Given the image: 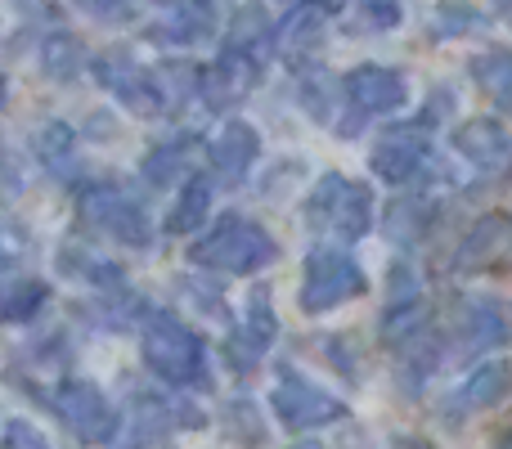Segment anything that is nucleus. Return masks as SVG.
<instances>
[{
  "mask_svg": "<svg viewBox=\"0 0 512 449\" xmlns=\"http://www.w3.org/2000/svg\"><path fill=\"white\" fill-rule=\"evenodd\" d=\"M41 68H45V77H54V81H72L81 68H86V45H81L72 32L54 27V32H45V41H41Z\"/></svg>",
  "mask_w": 512,
  "mask_h": 449,
  "instance_id": "cd10ccee",
  "label": "nucleus"
},
{
  "mask_svg": "<svg viewBox=\"0 0 512 449\" xmlns=\"http://www.w3.org/2000/svg\"><path fill=\"white\" fill-rule=\"evenodd\" d=\"M9 279V252H5V225H0V283Z\"/></svg>",
  "mask_w": 512,
  "mask_h": 449,
  "instance_id": "c9c22d12",
  "label": "nucleus"
},
{
  "mask_svg": "<svg viewBox=\"0 0 512 449\" xmlns=\"http://www.w3.org/2000/svg\"><path fill=\"white\" fill-rule=\"evenodd\" d=\"M77 5L90 9V14H99V18H117V14H126L135 0H77Z\"/></svg>",
  "mask_w": 512,
  "mask_h": 449,
  "instance_id": "72a5a7b5",
  "label": "nucleus"
},
{
  "mask_svg": "<svg viewBox=\"0 0 512 449\" xmlns=\"http://www.w3.org/2000/svg\"><path fill=\"white\" fill-rule=\"evenodd\" d=\"M292 9H319V14H337L346 0H288Z\"/></svg>",
  "mask_w": 512,
  "mask_h": 449,
  "instance_id": "f704fd0d",
  "label": "nucleus"
},
{
  "mask_svg": "<svg viewBox=\"0 0 512 449\" xmlns=\"http://www.w3.org/2000/svg\"><path fill=\"white\" fill-rule=\"evenodd\" d=\"M508 396V364H477V369L463 378V387L454 391V405L459 409H490Z\"/></svg>",
  "mask_w": 512,
  "mask_h": 449,
  "instance_id": "bb28decb",
  "label": "nucleus"
},
{
  "mask_svg": "<svg viewBox=\"0 0 512 449\" xmlns=\"http://www.w3.org/2000/svg\"><path fill=\"white\" fill-rule=\"evenodd\" d=\"M50 306V283L36 274H14L0 283V324H32Z\"/></svg>",
  "mask_w": 512,
  "mask_h": 449,
  "instance_id": "5701e85b",
  "label": "nucleus"
},
{
  "mask_svg": "<svg viewBox=\"0 0 512 449\" xmlns=\"http://www.w3.org/2000/svg\"><path fill=\"white\" fill-rule=\"evenodd\" d=\"M77 221L86 229L117 238V243L135 247V252L153 247V238H158L144 198L126 185H113V180H86L77 189Z\"/></svg>",
  "mask_w": 512,
  "mask_h": 449,
  "instance_id": "20e7f679",
  "label": "nucleus"
},
{
  "mask_svg": "<svg viewBox=\"0 0 512 449\" xmlns=\"http://www.w3.org/2000/svg\"><path fill=\"white\" fill-rule=\"evenodd\" d=\"M432 162H436V122L427 113H418L414 122H396L373 140L369 167L382 185L400 189V185L423 180L427 171H432Z\"/></svg>",
  "mask_w": 512,
  "mask_h": 449,
  "instance_id": "423d86ee",
  "label": "nucleus"
},
{
  "mask_svg": "<svg viewBox=\"0 0 512 449\" xmlns=\"http://www.w3.org/2000/svg\"><path fill=\"white\" fill-rule=\"evenodd\" d=\"M198 72H203V63H189V59H167L153 68V81H158V95H162V117H180L194 104Z\"/></svg>",
  "mask_w": 512,
  "mask_h": 449,
  "instance_id": "b1692460",
  "label": "nucleus"
},
{
  "mask_svg": "<svg viewBox=\"0 0 512 449\" xmlns=\"http://www.w3.org/2000/svg\"><path fill=\"white\" fill-rule=\"evenodd\" d=\"M261 77H265L261 59L221 45V54H216L212 63H203V72H198V99H203V108H212V113H230L234 104H243V99L252 95Z\"/></svg>",
  "mask_w": 512,
  "mask_h": 449,
  "instance_id": "4468645a",
  "label": "nucleus"
},
{
  "mask_svg": "<svg viewBox=\"0 0 512 449\" xmlns=\"http://www.w3.org/2000/svg\"><path fill=\"white\" fill-rule=\"evenodd\" d=\"M472 77H477V86L486 90L490 99H495L499 108H508V90H512V59L508 50H486L481 59H472Z\"/></svg>",
  "mask_w": 512,
  "mask_h": 449,
  "instance_id": "c85d7f7f",
  "label": "nucleus"
},
{
  "mask_svg": "<svg viewBox=\"0 0 512 449\" xmlns=\"http://www.w3.org/2000/svg\"><path fill=\"white\" fill-rule=\"evenodd\" d=\"M355 9H360L364 27H373V32H391L405 18V0H355Z\"/></svg>",
  "mask_w": 512,
  "mask_h": 449,
  "instance_id": "2f4dec72",
  "label": "nucleus"
},
{
  "mask_svg": "<svg viewBox=\"0 0 512 449\" xmlns=\"http://www.w3.org/2000/svg\"><path fill=\"white\" fill-rule=\"evenodd\" d=\"M486 27V14L472 5H436V23H432V36H468V32H481Z\"/></svg>",
  "mask_w": 512,
  "mask_h": 449,
  "instance_id": "7c9ffc66",
  "label": "nucleus"
},
{
  "mask_svg": "<svg viewBox=\"0 0 512 449\" xmlns=\"http://www.w3.org/2000/svg\"><path fill=\"white\" fill-rule=\"evenodd\" d=\"M459 342L468 355H486V351H499L508 342V315L499 301H468L459 319Z\"/></svg>",
  "mask_w": 512,
  "mask_h": 449,
  "instance_id": "aec40b11",
  "label": "nucleus"
},
{
  "mask_svg": "<svg viewBox=\"0 0 512 449\" xmlns=\"http://www.w3.org/2000/svg\"><path fill=\"white\" fill-rule=\"evenodd\" d=\"M256 158H261V135H256V126L239 122V117L225 122L221 135L207 144V167H212L216 185H243L248 171L256 167Z\"/></svg>",
  "mask_w": 512,
  "mask_h": 449,
  "instance_id": "2eb2a0df",
  "label": "nucleus"
},
{
  "mask_svg": "<svg viewBox=\"0 0 512 449\" xmlns=\"http://www.w3.org/2000/svg\"><path fill=\"white\" fill-rule=\"evenodd\" d=\"M432 225H436V203L427 194L396 198V203L387 207V216H382V229H387V238H391V243H400V247L423 243V238L432 234Z\"/></svg>",
  "mask_w": 512,
  "mask_h": 449,
  "instance_id": "412c9836",
  "label": "nucleus"
},
{
  "mask_svg": "<svg viewBox=\"0 0 512 449\" xmlns=\"http://www.w3.org/2000/svg\"><path fill=\"white\" fill-rule=\"evenodd\" d=\"M45 405L54 409V418H59V423L68 427L72 436H77V441H86V445L113 441L117 409H113V400H108L104 391L95 387V382H86V378L59 382V387L45 396Z\"/></svg>",
  "mask_w": 512,
  "mask_h": 449,
  "instance_id": "1a4fd4ad",
  "label": "nucleus"
},
{
  "mask_svg": "<svg viewBox=\"0 0 512 449\" xmlns=\"http://www.w3.org/2000/svg\"><path fill=\"white\" fill-rule=\"evenodd\" d=\"M306 225L319 238H328L333 247L360 243L373 229V194L369 185L342 176V171H328L315 180V189L306 194Z\"/></svg>",
  "mask_w": 512,
  "mask_h": 449,
  "instance_id": "7ed1b4c3",
  "label": "nucleus"
},
{
  "mask_svg": "<svg viewBox=\"0 0 512 449\" xmlns=\"http://www.w3.org/2000/svg\"><path fill=\"white\" fill-rule=\"evenodd\" d=\"M454 149H459L463 162H472L477 171H504L508 167V131L504 122H490V117H477V122H463L454 131Z\"/></svg>",
  "mask_w": 512,
  "mask_h": 449,
  "instance_id": "a211bd4d",
  "label": "nucleus"
},
{
  "mask_svg": "<svg viewBox=\"0 0 512 449\" xmlns=\"http://www.w3.org/2000/svg\"><path fill=\"white\" fill-rule=\"evenodd\" d=\"M140 355L158 382L176 391H207L212 387V360L207 342L176 315V310H144L140 319Z\"/></svg>",
  "mask_w": 512,
  "mask_h": 449,
  "instance_id": "f257e3e1",
  "label": "nucleus"
},
{
  "mask_svg": "<svg viewBox=\"0 0 512 449\" xmlns=\"http://www.w3.org/2000/svg\"><path fill=\"white\" fill-rule=\"evenodd\" d=\"M207 414L189 400H171V396H158V391H140L131 400L126 414H117V432L113 441L122 449H149L158 441H167L171 432H189V427H203Z\"/></svg>",
  "mask_w": 512,
  "mask_h": 449,
  "instance_id": "6e6552de",
  "label": "nucleus"
},
{
  "mask_svg": "<svg viewBox=\"0 0 512 449\" xmlns=\"http://www.w3.org/2000/svg\"><path fill=\"white\" fill-rule=\"evenodd\" d=\"M36 158H41L45 171H54L59 180H77L81 162H77V131L68 122H45V131L36 135Z\"/></svg>",
  "mask_w": 512,
  "mask_h": 449,
  "instance_id": "a878e982",
  "label": "nucleus"
},
{
  "mask_svg": "<svg viewBox=\"0 0 512 449\" xmlns=\"http://www.w3.org/2000/svg\"><path fill=\"white\" fill-rule=\"evenodd\" d=\"M207 216H212V180H207V176H189L185 185H180V194H176V203H171L162 229H167L171 238L203 234Z\"/></svg>",
  "mask_w": 512,
  "mask_h": 449,
  "instance_id": "4be33fe9",
  "label": "nucleus"
},
{
  "mask_svg": "<svg viewBox=\"0 0 512 449\" xmlns=\"http://www.w3.org/2000/svg\"><path fill=\"white\" fill-rule=\"evenodd\" d=\"M508 265V216L490 212L472 225V234L459 247V270L468 274H504Z\"/></svg>",
  "mask_w": 512,
  "mask_h": 449,
  "instance_id": "f3484780",
  "label": "nucleus"
},
{
  "mask_svg": "<svg viewBox=\"0 0 512 449\" xmlns=\"http://www.w3.org/2000/svg\"><path fill=\"white\" fill-rule=\"evenodd\" d=\"M369 292V279H364L360 261L346 256L342 247H319V252L306 256V270H301V288L297 301L306 315H324V310H337L346 301L364 297Z\"/></svg>",
  "mask_w": 512,
  "mask_h": 449,
  "instance_id": "0eeeda50",
  "label": "nucleus"
},
{
  "mask_svg": "<svg viewBox=\"0 0 512 449\" xmlns=\"http://www.w3.org/2000/svg\"><path fill=\"white\" fill-rule=\"evenodd\" d=\"M288 449H324L319 441H297V445H288Z\"/></svg>",
  "mask_w": 512,
  "mask_h": 449,
  "instance_id": "e433bc0d",
  "label": "nucleus"
},
{
  "mask_svg": "<svg viewBox=\"0 0 512 449\" xmlns=\"http://www.w3.org/2000/svg\"><path fill=\"white\" fill-rule=\"evenodd\" d=\"M432 328V315H427V297L423 283H418L414 265L396 261L387 274V306H382V342L396 351L400 342L427 333Z\"/></svg>",
  "mask_w": 512,
  "mask_h": 449,
  "instance_id": "ddd939ff",
  "label": "nucleus"
},
{
  "mask_svg": "<svg viewBox=\"0 0 512 449\" xmlns=\"http://www.w3.org/2000/svg\"><path fill=\"white\" fill-rule=\"evenodd\" d=\"M337 104L342 113H333V131L337 135H360V126L369 117H387V113H400L409 104V86L396 68H382V63H360L351 68L342 81H337Z\"/></svg>",
  "mask_w": 512,
  "mask_h": 449,
  "instance_id": "39448f33",
  "label": "nucleus"
},
{
  "mask_svg": "<svg viewBox=\"0 0 512 449\" xmlns=\"http://www.w3.org/2000/svg\"><path fill=\"white\" fill-rule=\"evenodd\" d=\"M59 270L68 274V279H77V283H90V288H99V292H117V288H126V279H122V270H117L108 256H95L90 247H81V243H68L59 252Z\"/></svg>",
  "mask_w": 512,
  "mask_h": 449,
  "instance_id": "393cba45",
  "label": "nucleus"
},
{
  "mask_svg": "<svg viewBox=\"0 0 512 449\" xmlns=\"http://www.w3.org/2000/svg\"><path fill=\"white\" fill-rule=\"evenodd\" d=\"M0 449H54L45 441L41 432H36L32 423H23V418H14V423L5 427V436H0Z\"/></svg>",
  "mask_w": 512,
  "mask_h": 449,
  "instance_id": "473e14b6",
  "label": "nucleus"
},
{
  "mask_svg": "<svg viewBox=\"0 0 512 449\" xmlns=\"http://www.w3.org/2000/svg\"><path fill=\"white\" fill-rule=\"evenodd\" d=\"M279 256L274 238L265 234L256 221L248 216H216L212 225H203V234L194 238L189 247V261L198 270H212V274H256Z\"/></svg>",
  "mask_w": 512,
  "mask_h": 449,
  "instance_id": "f03ea898",
  "label": "nucleus"
},
{
  "mask_svg": "<svg viewBox=\"0 0 512 449\" xmlns=\"http://www.w3.org/2000/svg\"><path fill=\"white\" fill-rule=\"evenodd\" d=\"M216 0H158L144 18L140 36L158 50H189L216 32Z\"/></svg>",
  "mask_w": 512,
  "mask_h": 449,
  "instance_id": "9d476101",
  "label": "nucleus"
},
{
  "mask_svg": "<svg viewBox=\"0 0 512 449\" xmlns=\"http://www.w3.org/2000/svg\"><path fill=\"white\" fill-rule=\"evenodd\" d=\"M324 27H328V14H319V9H288L279 23H270V50L283 54L288 63H301L306 54L319 50Z\"/></svg>",
  "mask_w": 512,
  "mask_h": 449,
  "instance_id": "6ab92c4d",
  "label": "nucleus"
},
{
  "mask_svg": "<svg viewBox=\"0 0 512 449\" xmlns=\"http://www.w3.org/2000/svg\"><path fill=\"white\" fill-rule=\"evenodd\" d=\"M90 72H95L99 86L122 108H131L135 117H162V95H158V81H153V68H144L135 54L104 50L90 59Z\"/></svg>",
  "mask_w": 512,
  "mask_h": 449,
  "instance_id": "f8f14e48",
  "label": "nucleus"
},
{
  "mask_svg": "<svg viewBox=\"0 0 512 449\" xmlns=\"http://www.w3.org/2000/svg\"><path fill=\"white\" fill-rule=\"evenodd\" d=\"M270 409L288 432H315V427H333L346 418V400H337L319 382L297 378V373L279 378V387L270 391Z\"/></svg>",
  "mask_w": 512,
  "mask_h": 449,
  "instance_id": "9b49d317",
  "label": "nucleus"
},
{
  "mask_svg": "<svg viewBox=\"0 0 512 449\" xmlns=\"http://www.w3.org/2000/svg\"><path fill=\"white\" fill-rule=\"evenodd\" d=\"M0 108H5V77H0Z\"/></svg>",
  "mask_w": 512,
  "mask_h": 449,
  "instance_id": "4c0bfd02",
  "label": "nucleus"
},
{
  "mask_svg": "<svg viewBox=\"0 0 512 449\" xmlns=\"http://www.w3.org/2000/svg\"><path fill=\"white\" fill-rule=\"evenodd\" d=\"M194 153H198V131H176L167 140H158L144 153V185L149 189H176L194 176Z\"/></svg>",
  "mask_w": 512,
  "mask_h": 449,
  "instance_id": "dca6fc26",
  "label": "nucleus"
},
{
  "mask_svg": "<svg viewBox=\"0 0 512 449\" xmlns=\"http://www.w3.org/2000/svg\"><path fill=\"white\" fill-rule=\"evenodd\" d=\"M239 328L252 337L256 346H261V351H270V346H274V337H279V319H274L270 292H265V288H256L248 297V319H243Z\"/></svg>",
  "mask_w": 512,
  "mask_h": 449,
  "instance_id": "c756f323",
  "label": "nucleus"
}]
</instances>
